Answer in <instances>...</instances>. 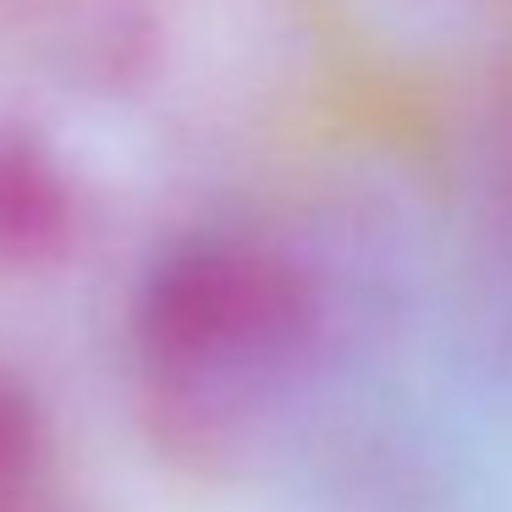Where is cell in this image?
Segmentation results:
<instances>
[{
  "mask_svg": "<svg viewBox=\"0 0 512 512\" xmlns=\"http://www.w3.org/2000/svg\"><path fill=\"white\" fill-rule=\"evenodd\" d=\"M320 336V298L287 254L248 237L177 243L133 303V353L171 435L232 441L292 386Z\"/></svg>",
  "mask_w": 512,
  "mask_h": 512,
  "instance_id": "cell-1",
  "label": "cell"
},
{
  "mask_svg": "<svg viewBox=\"0 0 512 512\" xmlns=\"http://www.w3.org/2000/svg\"><path fill=\"white\" fill-rule=\"evenodd\" d=\"M72 188L45 149L0 138V265H39L72 237Z\"/></svg>",
  "mask_w": 512,
  "mask_h": 512,
  "instance_id": "cell-2",
  "label": "cell"
},
{
  "mask_svg": "<svg viewBox=\"0 0 512 512\" xmlns=\"http://www.w3.org/2000/svg\"><path fill=\"white\" fill-rule=\"evenodd\" d=\"M45 468V413L39 397L0 369V512H17Z\"/></svg>",
  "mask_w": 512,
  "mask_h": 512,
  "instance_id": "cell-3",
  "label": "cell"
}]
</instances>
